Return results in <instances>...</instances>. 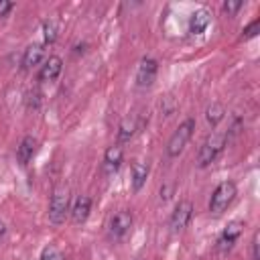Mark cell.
<instances>
[{
  "label": "cell",
  "mask_w": 260,
  "mask_h": 260,
  "mask_svg": "<svg viewBox=\"0 0 260 260\" xmlns=\"http://www.w3.org/2000/svg\"><path fill=\"white\" fill-rule=\"evenodd\" d=\"M236 193H238V189H236V183H234V181H221V183L213 189V193H211L209 211H211L213 215L223 213V211L232 205V201L236 199Z\"/></svg>",
  "instance_id": "3957f363"
},
{
  "label": "cell",
  "mask_w": 260,
  "mask_h": 260,
  "mask_svg": "<svg viewBox=\"0 0 260 260\" xmlns=\"http://www.w3.org/2000/svg\"><path fill=\"white\" fill-rule=\"evenodd\" d=\"M209 22H211L209 10H207V8H199V10H195V12L191 14V18H189V32H191V35H201V32L209 26Z\"/></svg>",
  "instance_id": "5bb4252c"
},
{
  "label": "cell",
  "mask_w": 260,
  "mask_h": 260,
  "mask_svg": "<svg viewBox=\"0 0 260 260\" xmlns=\"http://www.w3.org/2000/svg\"><path fill=\"white\" fill-rule=\"evenodd\" d=\"M158 73V63L152 57H142L136 69V85L138 87H150L156 79Z\"/></svg>",
  "instance_id": "8992f818"
},
{
  "label": "cell",
  "mask_w": 260,
  "mask_h": 260,
  "mask_svg": "<svg viewBox=\"0 0 260 260\" xmlns=\"http://www.w3.org/2000/svg\"><path fill=\"white\" fill-rule=\"evenodd\" d=\"M171 191H173V185H165V187L160 189V199L167 201V199L171 197Z\"/></svg>",
  "instance_id": "cb8c5ba5"
},
{
  "label": "cell",
  "mask_w": 260,
  "mask_h": 260,
  "mask_svg": "<svg viewBox=\"0 0 260 260\" xmlns=\"http://www.w3.org/2000/svg\"><path fill=\"white\" fill-rule=\"evenodd\" d=\"M138 128H140L138 116H136V114L126 116V118L120 122V126H118V140H120V142H128V140L138 132Z\"/></svg>",
  "instance_id": "2e32d148"
},
{
  "label": "cell",
  "mask_w": 260,
  "mask_h": 260,
  "mask_svg": "<svg viewBox=\"0 0 260 260\" xmlns=\"http://www.w3.org/2000/svg\"><path fill=\"white\" fill-rule=\"evenodd\" d=\"M122 160H124V148L120 144L108 146L106 152H104V173L106 175H114L120 169Z\"/></svg>",
  "instance_id": "8fae6325"
},
{
  "label": "cell",
  "mask_w": 260,
  "mask_h": 260,
  "mask_svg": "<svg viewBox=\"0 0 260 260\" xmlns=\"http://www.w3.org/2000/svg\"><path fill=\"white\" fill-rule=\"evenodd\" d=\"M39 260H65V258H63L61 250H59L55 244H49V246H45V248H43V252H41V258H39Z\"/></svg>",
  "instance_id": "d6986e66"
},
{
  "label": "cell",
  "mask_w": 260,
  "mask_h": 260,
  "mask_svg": "<svg viewBox=\"0 0 260 260\" xmlns=\"http://www.w3.org/2000/svg\"><path fill=\"white\" fill-rule=\"evenodd\" d=\"M193 130H195V118H187L185 122H181L179 128L173 132V136L167 142V156H171V158L179 156L183 152V148L187 146V142L191 140Z\"/></svg>",
  "instance_id": "277c9868"
},
{
  "label": "cell",
  "mask_w": 260,
  "mask_h": 260,
  "mask_svg": "<svg viewBox=\"0 0 260 260\" xmlns=\"http://www.w3.org/2000/svg\"><path fill=\"white\" fill-rule=\"evenodd\" d=\"M225 144H228V132H211L203 140V144H201V148L197 152V167H201V169L209 167L221 154Z\"/></svg>",
  "instance_id": "6da1fadb"
},
{
  "label": "cell",
  "mask_w": 260,
  "mask_h": 260,
  "mask_svg": "<svg viewBox=\"0 0 260 260\" xmlns=\"http://www.w3.org/2000/svg\"><path fill=\"white\" fill-rule=\"evenodd\" d=\"M57 35H59V22L55 18H49L43 22V41L45 45H51L57 41Z\"/></svg>",
  "instance_id": "ac0fdd59"
},
{
  "label": "cell",
  "mask_w": 260,
  "mask_h": 260,
  "mask_svg": "<svg viewBox=\"0 0 260 260\" xmlns=\"http://www.w3.org/2000/svg\"><path fill=\"white\" fill-rule=\"evenodd\" d=\"M223 116H225V108H223V104H219V102H211V104L207 106V110H205V118H207V122H209L211 126H217V124L223 120Z\"/></svg>",
  "instance_id": "e0dca14e"
},
{
  "label": "cell",
  "mask_w": 260,
  "mask_h": 260,
  "mask_svg": "<svg viewBox=\"0 0 260 260\" xmlns=\"http://www.w3.org/2000/svg\"><path fill=\"white\" fill-rule=\"evenodd\" d=\"M45 59V43H32L24 49L22 55V67L24 69H32L37 65H41V61Z\"/></svg>",
  "instance_id": "4fadbf2b"
},
{
  "label": "cell",
  "mask_w": 260,
  "mask_h": 260,
  "mask_svg": "<svg viewBox=\"0 0 260 260\" xmlns=\"http://www.w3.org/2000/svg\"><path fill=\"white\" fill-rule=\"evenodd\" d=\"M258 30H260V20L256 18V20H252V22L242 30V39H252V37L258 35Z\"/></svg>",
  "instance_id": "ffe728a7"
},
{
  "label": "cell",
  "mask_w": 260,
  "mask_h": 260,
  "mask_svg": "<svg viewBox=\"0 0 260 260\" xmlns=\"http://www.w3.org/2000/svg\"><path fill=\"white\" fill-rule=\"evenodd\" d=\"M89 211H91V197H89V195H79V197L73 201L71 209H69L71 221L77 223V225H79V223H85L87 217H89Z\"/></svg>",
  "instance_id": "30bf717a"
},
{
  "label": "cell",
  "mask_w": 260,
  "mask_h": 260,
  "mask_svg": "<svg viewBox=\"0 0 260 260\" xmlns=\"http://www.w3.org/2000/svg\"><path fill=\"white\" fill-rule=\"evenodd\" d=\"M132 221H134V219H132V213H130V211H126V209L116 211V213L110 217V221H108V232H110V236H112L114 240H122L124 236L130 234Z\"/></svg>",
  "instance_id": "5b68a950"
},
{
  "label": "cell",
  "mask_w": 260,
  "mask_h": 260,
  "mask_svg": "<svg viewBox=\"0 0 260 260\" xmlns=\"http://www.w3.org/2000/svg\"><path fill=\"white\" fill-rule=\"evenodd\" d=\"M63 71V59L59 55H51L45 59V63L41 65L39 71V79L41 81H55Z\"/></svg>",
  "instance_id": "9c48e42d"
},
{
  "label": "cell",
  "mask_w": 260,
  "mask_h": 260,
  "mask_svg": "<svg viewBox=\"0 0 260 260\" xmlns=\"http://www.w3.org/2000/svg\"><path fill=\"white\" fill-rule=\"evenodd\" d=\"M12 8H14V4H12V2L0 0V18H2V16H6V14H8V12L12 10Z\"/></svg>",
  "instance_id": "603a6c76"
},
{
  "label": "cell",
  "mask_w": 260,
  "mask_h": 260,
  "mask_svg": "<svg viewBox=\"0 0 260 260\" xmlns=\"http://www.w3.org/2000/svg\"><path fill=\"white\" fill-rule=\"evenodd\" d=\"M242 232H244V221H240V219L230 221V223L223 228V232H221V236H219V240H217L219 250H230V248L238 242V238L242 236Z\"/></svg>",
  "instance_id": "ba28073f"
},
{
  "label": "cell",
  "mask_w": 260,
  "mask_h": 260,
  "mask_svg": "<svg viewBox=\"0 0 260 260\" xmlns=\"http://www.w3.org/2000/svg\"><path fill=\"white\" fill-rule=\"evenodd\" d=\"M191 217H193V203L187 201V199L179 201V203L175 205L173 213H171V230H173V232L185 230V228L189 225Z\"/></svg>",
  "instance_id": "52a82bcc"
},
{
  "label": "cell",
  "mask_w": 260,
  "mask_h": 260,
  "mask_svg": "<svg viewBox=\"0 0 260 260\" xmlns=\"http://www.w3.org/2000/svg\"><path fill=\"white\" fill-rule=\"evenodd\" d=\"M242 6H244L242 0H225V2H223V10H225L230 16H234Z\"/></svg>",
  "instance_id": "44dd1931"
},
{
  "label": "cell",
  "mask_w": 260,
  "mask_h": 260,
  "mask_svg": "<svg viewBox=\"0 0 260 260\" xmlns=\"http://www.w3.org/2000/svg\"><path fill=\"white\" fill-rule=\"evenodd\" d=\"M148 165L142 162V160H134L130 165V183H132V191H140L142 185L146 183V177H148Z\"/></svg>",
  "instance_id": "9a60e30c"
},
{
  "label": "cell",
  "mask_w": 260,
  "mask_h": 260,
  "mask_svg": "<svg viewBox=\"0 0 260 260\" xmlns=\"http://www.w3.org/2000/svg\"><path fill=\"white\" fill-rule=\"evenodd\" d=\"M37 148H39V140L35 138V136H24L22 140H20V144L16 146V158H18V162L22 165V167H26L30 160H32V156L37 154Z\"/></svg>",
  "instance_id": "7c38bea8"
},
{
  "label": "cell",
  "mask_w": 260,
  "mask_h": 260,
  "mask_svg": "<svg viewBox=\"0 0 260 260\" xmlns=\"http://www.w3.org/2000/svg\"><path fill=\"white\" fill-rule=\"evenodd\" d=\"M69 209H71L69 189L65 185L55 187L53 195H51V201H49V221L53 225H61L67 219V215H69Z\"/></svg>",
  "instance_id": "7a4b0ae2"
},
{
  "label": "cell",
  "mask_w": 260,
  "mask_h": 260,
  "mask_svg": "<svg viewBox=\"0 0 260 260\" xmlns=\"http://www.w3.org/2000/svg\"><path fill=\"white\" fill-rule=\"evenodd\" d=\"M258 246H260V234L256 232L254 238H252V258H254V260H260V250H258Z\"/></svg>",
  "instance_id": "7402d4cb"
}]
</instances>
